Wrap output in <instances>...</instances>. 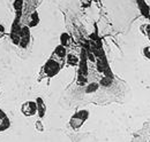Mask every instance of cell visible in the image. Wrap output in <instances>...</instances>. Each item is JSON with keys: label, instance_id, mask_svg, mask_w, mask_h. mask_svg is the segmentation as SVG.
<instances>
[{"label": "cell", "instance_id": "cell-1", "mask_svg": "<svg viewBox=\"0 0 150 142\" xmlns=\"http://www.w3.org/2000/svg\"><path fill=\"white\" fill-rule=\"evenodd\" d=\"M88 116H89V112L87 110H81V111L76 112L74 116L71 118V122H69L72 128L73 129H79L83 125V123L87 120Z\"/></svg>", "mask_w": 150, "mask_h": 142}, {"label": "cell", "instance_id": "cell-2", "mask_svg": "<svg viewBox=\"0 0 150 142\" xmlns=\"http://www.w3.org/2000/svg\"><path fill=\"white\" fill-rule=\"evenodd\" d=\"M60 63L56 61L54 58H50L46 63H45V65H44V68H43V71H44V73L47 76V77H53V76H56L57 73L59 72L60 70Z\"/></svg>", "mask_w": 150, "mask_h": 142}, {"label": "cell", "instance_id": "cell-3", "mask_svg": "<svg viewBox=\"0 0 150 142\" xmlns=\"http://www.w3.org/2000/svg\"><path fill=\"white\" fill-rule=\"evenodd\" d=\"M21 111L24 116L27 117H31L34 115H36L37 112V106H36V102L34 101H27L22 104V108H21Z\"/></svg>", "mask_w": 150, "mask_h": 142}, {"label": "cell", "instance_id": "cell-4", "mask_svg": "<svg viewBox=\"0 0 150 142\" xmlns=\"http://www.w3.org/2000/svg\"><path fill=\"white\" fill-rule=\"evenodd\" d=\"M65 57H66V47L62 46V45H59L53 52L52 58L60 62V61H65Z\"/></svg>", "mask_w": 150, "mask_h": 142}, {"label": "cell", "instance_id": "cell-5", "mask_svg": "<svg viewBox=\"0 0 150 142\" xmlns=\"http://www.w3.org/2000/svg\"><path fill=\"white\" fill-rule=\"evenodd\" d=\"M20 45L21 46H23V47H25L27 46V44H28V41H29V28L28 26H24L22 30H21V32H20Z\"/></svg>", "mask_w": 150, "mask_h": 142}, {"label": "cell", "instance_id": "cell-6", "mask_svg": "<svg viewBox=\"0 0 150 142\" xmlns=\"http://www.w3.org/2000/svg\"><path fill=\"white\" fill-rule=\"evenodd\" d=\"M36 106H37V113L40 118H43L45 116V112H46V104L44 103L43 99L42 97H38L36 100Z\"/></svg>", "mask_w": 150, "mask_h": 142}, {"label": "cell", "instance_id": "cell-7", "mask_svg": "<svg viewBox=\"0 0 150 142\" xmlns=\"http://www.w3.org/2000/svg\"><path fill=\"white\" fill-rule=\"evenodd\" d=\"M60 45H62V46H65V47H68L71 44H72V39H71V37L68 33H61L60 36Z\"/></svg>", "mask_w": 150, "mask_h": 142}, {"label": "cell", "instance_id": "cell-8", "mask_svg": "<svg viewBox=\"0 0 150 142\" xmlns=\"http://www.w3.org/2000/svg\"><path fill=\"white\" fill-rule=\"evenodd\" d=\"M66 61L69 65H76L79 63V57L76 55H73V54H69L67 57H66Z\"/></svg>", "mask_w": 150, "mask_h": 142}, {"label": "cell", "instance_id": "cell-9", "mask_svg": "<svg viewBox=\"0 0 150 142\" xmlns=\"http://www.w3.org/2000/svg\"><path fill=\"white\" fill-rule=\"evenodd\" d=\"M141 32L146 36L148 39L150 40V24L147 23V24H143L141 25Z\"/></svg>", "mask_w": 150, "mask_h": 142}, {"label": "cell", "instance_id": "cell-10", "mask_svg": "<svg viewBox=\"0 0 150 142\" xmlns=\"http://www.w3.org/2000/svg\"><path fill=\"white\" fill-rule=\"evenodd\" d=\"M142 54H143V56H144L146 58L150 60V46H146V47H143V49H142Z\"/></svg>", "mask_w": 150, "mask_h": 142}, {"label": "cell", "instance_id": "cell-11", "mask_svg": "<svg viewBox=\"0 0 150 142\" xmlns=\"http://www.w3.org/2000/svg\"><path fill=\"white\" fill-rule=\"evenodd\" d=\"M4 35H5V28H4V25L0 24V38H2Z\"/></svg>", "mask_w": 150, "mask_h": 142}, {"label": "cell", "instance_id": "cell-12", "mask_svg": "<svg viewBox=\"0 0 150 142\" xmlns=\"http://www.w3.org/2000/svg\"><path fill=\"white\" fill-rule=\"evenodd\" d=\"M36 127H38V128H39V131H43V126L39 124V122H38L37 124H36Z\"/></svg>", "mask_w": 150, "mask_h": 142}]
</instances>
